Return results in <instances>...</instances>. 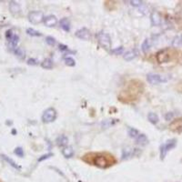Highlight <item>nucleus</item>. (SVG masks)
I'll use <instances>...</instances> for the list:
<instances>
[{
  "label": "nucleus",
  "instance_id": "obj_1",
  "mask_svg": "<svg viewBox=\"0 0 182 182\" xmlns=\"http://www.w3.org/2000/svg\"><path fill=\"white\" fill-rule=\"evenodd\" d=\"M94 155H95V158H94L93 163L98 168H101V169L109 168V166L113 165V163L115 162L112 156L107 157L104 154H94Z\"/></svg>",
  "mask_w": 182,
  "mask_h": 182
},
{
  "label": "nucleus",
  "instance_id": "obj_2",
  "mask_svg": "<svg viewBox=\"0 0 182 182\" xmlns=\"http://www.w3.org/2000/svg\"><path fill=\"white\" fill-rule=\"evenodd\" d=\"M176 51L169 49V48H166L163 50H160L157 53L156 55V59L159 64L162 63H168L175 56H176Z\"/></svg>",
  "mask_w": 182,
  "mask_h": 182
},
{
  "label": "nucleus",
  "instance_id": "obj_3",
  "mask_svg": "<svg viewBox=\"0 0 182 182\" xmlns=\"http://www.w3.org/2000/svg\"><path fill=\"white\" fill-rule=\"evenodd\" d=\"M97 38H98V41L99 43V45L101 46H103L104 48L106 49H109L110 46H111V39H110V36L109 34L101 31V32H98L97 34Z\"/></svg>",
  "mask_w": 182,
  "mask_h": 182
},
{
  "label": "nucleus",
  "instance_id": "obj_4",
  "mask_svg": "<svg viewBox=\"0 0 182 182\" xmlns=\"http://www.w3.org/2000/svg\"><path fill=\"white\" fill-rule=\"evenodd\" d=\"M176 145H177V140L175 139H170V140L167 141L165 144H163V145L161 146L160 147V158L161 159H164L165 157H166V155H167V153L170 149L174 148L176 147Z\"/></svg>",
  "mask_w": 182,
  "mask_h": 182
},
{
  "label": "nucleus",
  "instance_id": "obj_5",
  "mask_svg": "<svg viewBox=\"0 0 182 182\" xmlns=\"http://www.w3.org/2000/svg\"><path fill=\"white\" fill-rule=\"evenodd\" d=\"M56 118H57V111L53 108L46 109L43 113V116H42V120L45 123L53 122Z\"/></svg>",
  "mask_w": 182,
  "mask_h": 182
},
{
  "label": "nucleus",
  "instance_id": "obj_6",
  "mask_svg": "<svg viewBox=\"0 0 182 182\" xmlns=\"http://www.w3.org/2000/svg\"><path fill=\"white\" fill-rule=\"evenodd\" d=\"M147 80L148 81L149 84L157 85V84H159V83L167 82V81H168V78L165 77V76H160V75H158V74L149 73V74H147Z\"/></svg>",
  "mask_w": 182,
  "mask_h": 182
},
{
  "label": "nucleus",
  "instance_id": "obj_7",
  "mask_svg": "<svg viewBox=\"0 0 182 182\" xmlns=\"http://www.w3.org/2000/svg\"><path fill=\"white\" fill-rule=\"evenodd\" d=\"M28 18L31 23L38 24V23H41L45 17H44V14L41 11H33V12L29 13Z\"/></svg>",
  "mask_w": 182,
  "mask_h": 182
},
{
  "label": "nucleus",
  "instance_id": "obj_8",
  "mask_svg": "<svg viewBox=\"0 0 182 182\" xmlns=\"http://www.w3.org/2000/svg\"><path fill=\"white\" fill-rule=\"evenodd\" d=\"M169 129L175 133H181L182 132V117H179L174 119L169 124Z\"/></svg>",
  "mask_w": 182,
  "mask_h": 182
},
{
  "label": "nucleus",
  "instance_id": "obj_9",
  "mask_svg": "<svg viewBox=\"0 0 182 182\" xmlns=\"http://www.w3.org/2000/svg\"><path fill=\"white\" fill-rule=\"evenodd\" d=\"M75 36L79 39H82V40H88L90 38V32L87 28H80V29L76 30V33H75Z\"/></svg>",
  "mask_w": 182,
  "mask_h": 182
},
{
  "label": "nucleus",
  "instance_id": "obj_10",
  "mask_svg": "<svg viewBox=\"0 0 182 182\" xmlns=\"http://www.w3.org/2000/svg\"><path fill=\"white\" fill-rule=\"evenodd\" d=\"M44 23L46 27L52 28V27H55L58 24V18H57L56 16L49 15V16H47L44 18Z\"/></svg>",
  "mask_w": 182,
  "mask_h": 182
},
{
  "label": "nucleus",
  "instance_id": "obj_11",
  "mask_svg": "<svg viewBox=\"0 0 182 182\" xmlns=\"http://www.w3.org/2000/svg\"><path fill=\"white\" fill-rule=\"evenodd\" d=\"M150 20L153 26H159L161 24V17L158 12H152L150 16Z\"/></svg>",
  "mask_w": 182,
  "mask_h": 182
},
{
  "label": "nucleus",
  "instance_id": "obj_12",
  "mask_svg": "<svg viewBox=\"0 0 182 182\" xmlns=\"http://www.w3.org/2000/svg\"><path fill=\"white\" fill-rule=\"evenodd\" d=\"M59 25H60V28H61L63 30H65V31H67V32L70 31V22H69V20L67 17L62 18V19L60 20V22H59Z\"/></svg>",
  "mask_w": 182,
  "mask_h": 182
},
{
  "label": "nucleus",
  "instance_id": "obj_13",
  "mask_svg": "<svg viewBox=\"0 0 182 182\" xmlns=\"http://www.w3.org/2000/svg\"><path fill=\"white\" fill-rule=\"evenodd\" d=\"M56 142H57V145L59 146V147H66V146L68 145L69 139H68V137L65 136V135H60V136L57 139Z\"/></svg>",
  "mask_w": 182,
  "mask_h": 182
},
{
  "label": "nucleus",
  "instance_id": "obj_14",
  "mask_svg": "<svg viewBox=\"0 0 182 182\" xmlns=\"http://www.w3.org/2000/svg\"><path fill=\"white\" fill-rule=\"evenodd\" d=\"M136 142L139 145L145 146L148 143V139H147V138L145 134H139L138 136V138L136 139Z\"/></svg>",
  "mask_w": 182,
  "mask_h": 182
},
{
  "label": "nucleus",
  "instance_id": "obj_15",
  "mask_svg": "<svg viewBox=\"0 0 182 182\" xmlns=\"http://www.w3.org/2000/svg\"><path fill=\"white\" fill-rule=\"evenodd\" d=\"M137 57V53L134 50H130V51H127L124 55V59L127 61H131L133 60L135 58Z\"/></svg>",
  "mask_w": 182,
  "mask_h": 182
},
{
  "label": "nucleus",
  "instance_id": "obj_16",
  "mask_svg": "<svg viewBox=\"0 0 182 182\" xmlns=\"http://www.w3.org/2000/svg\"><path fill=\"white\" fill-rule=\"evenodd\" d=\"M62 154L65 158H71L74 155V149L71 147H65L62 150Z\"/></svg>",
  "mask_w": 182,
  "mask_h": 182
},
{
  "label": "nucleus",
  "instance_id": "obj_17",
  "mask_svg": "<svg viewBox=\"0 0 182 182\" xmlns=\"http://www.w3.org/2000/svg\"><path fill=\"white\" fill-rule=\"evenodd\" d=\"M147 119L149 120V122L150 123H152V124H154V125H156V124H158V115L157 114H155V113H148V115H147Z\"/></svg>",
  "mask_w": 182,
  "mask_h": 182
},
{
  "label": "nucleus",
  "instance_id": "obj_18",
  "mask_svg": "<svg viewBox=\"0 0 182 182\" xmlns=\"http://www.w3.org/2000/svg\"><path fill=\"white\" fill-rule=\"evenodd\" d=\"M41 66H42V68H43V69H52V68H53V61H52L50 58H46V59L42 62Z\"/></svg>",
  "mask_w": 182,
  "mask_h": 182
},
{
  "label": "nucleus",
  "instance_id": "obj_19",
  "mask_svg": "<svg viewBox=\"0 0 182 182\" xmlns=\"http://www.w3.org/2000/svg\"><path fill=\"white\" fill-rule=\"evenodd\" d=\"M128 136H129L130 138L136 139L138 138V136L139 135V132L138 129H136V128H128Z\"/></svg>",
  "mask_w": 182,
  "mask_h": 182
},
{
  "label": "nucleus",
  "instance_id": "obj_20",
  "mask_svg": "<svg viewBox=\"0 0 182 182\" xmlns=\"http://www.w3.org/2000/svg\"><path fill=\"white\" fill-rule=\"evenodd\" d=\"M133 149H130V148H125L123 150V154H122V159H125V158H128L129 157H132L133 156Z\"/></svg>",
  "mask_w": 182,
  "mask_h": 182
},
{
  "label": "nucleus",
  "instance_id": "obj_21",
  "mask_svg": "<svg viewBox=\"0 0 182 182\" xmlns=\"http://www.w3.org/2000/svg\"><path fill=\"white\" fill-rule=\"evenodd\" d=\"M149 47H150V40H149V39H145L144 42H143L142 45H141V49H142V51H143L144 53H147V52L148 51Z\"/></svg>",
  "mask_w": 182,
  "mask_h": 182
},
{
  "label": "nucleus",
  "instance_id": "obj_22",
  "mask_svg": "<svg viewBox=\"0 0 182 182\" xmlns=\"http://www.w3.org/2000/svg\"><path fill=\"white\" fill-rule=\"evenodd\" d=\"M123 51H124V47H123V46H118V47H116V48H114V49H111L110 52H111L113 55L117 56V55H121V54L123 53Z\"/></svg>",
  "mask_w": 182,
  "mask_h": 182
},
{
  "label": "nucleus",
  "instance_id": "obj_23",
  "mask_svg": "<svg viewBox=\"0 0 182 182\" xmlns=\"http://www.w3.org/2000/svg\"><path fill=\"white\" fill-rule=\"evenodd\" d=\"M10 9H11V11H12L13 13H15V12H19L20 7H19V6H18L17 3L11 2V4H10Z\"/></svg>",
  "mask_w": 182,
  "mask_h": 182
},
{
  "label": "nucleus",
  "instance_id": "obj_24",
  "mask_svg": "<svg viewBox=\"0 0 182 182\" xmlns=\"http://www.w3.org/2000/svg\"><path fill=\"white\" fill-rule=\"evenodd\" d=\"M65 64L68 67H75L76 61L73 59L72 58H65Z\"/></svg>",
  "mask_w": 182,
  "mask_h": 182
},
{
  "label": "nucleus",
  "instance_id": "obj_25",
  "mask_svg": "<svg viewBox=\"0 0 182 182\" xmlns=\"http://www.w3.org/2000/svg\"><path fill=\"white\" fill-rule=\"evenodd\" d=\"M27 33H28V35H30V36H41V33H40V32L36 31V30L33 29V28H28V29L27 30Z\"/></svg>",
  "mask_w": 182,
  "mask_h": 182
},
{
  "label": "nucleus",
  "instance_id": "obj_26",
  "mask_svg": "<svg viewBox=\"0 0 182 182\" xmlns=\"http://www.w3.org/2000/svg\"><path fill=\"white\" fill-rule=\"evenodd\" d=\"M46 42L49 45V46H54L56 44V39L53 36H46Z\"/></svg>",
  "mask_w": 182,
  "mask_h": 182
},
{
  "label": "nucleus",
  "instance_id": "obj_27",
  "mask_svg": "<svg viewBox=\"0 0 182 182\" xmlns=\"http://www.w3.org/2000/svg\"><path fill=\"white\" fill-rule=\"evenodd\" d=\"M3 158H5V159H6V160L8 163H10V165H11V166H13L14 168H16V169H19V167H18V166H17V164H16V163H15V162H14L12 159H10V158H6V156H3Z\"/></svg>",
  "mask_w": 182,
  "mask_h": 182
},
{
  "label": "nucleus",
  "instance_id": "obj_28",
  "mask_svg": "<svg viewBox=\"0 0 182 182\" xmlns=\"http://www.w3.org/2000/svg\"><path fill=\"white\" fill-rule=\"evenodd\" d=\"M130 5L132 6H139L141 4H142V1H139V0H132V1H129Z\"/></svg>",
  "mask_w": 182,
  "mask_h": 182
},
{
  "label": "nucleus",
  "instance_id": "obj_29",
  "mask_svg": "<svg viewBox=\"0 0 182 182\" xmlns=\"http://www.w3.org/2000/svg\"><path fill=\"white\" fill-rule=\"evenodd\" d=\"M15 154H17V156L19 157H23L24 156V152H23V149L21 147H17L15 149Z\"/></svg>",
  "mask_w": 182,
  "mask_h": 182
},
{
  "label": "nucleus",
  "instance_id": "obj_30",
  "mask_svg": "<svg viewBox=\"0 0 182 182\" xmlns=\"http://www.w3.org/2000/svg\"><path fill=\"white\" fill-rule=\"evenodd\" d=\"M52 156H53V154H52V153H48V154L43 155L41 158H38V161H43V160H45V159H47V158H51Z\"/></svg>",
  "mask_w": 182,
  "mask_h": 182
},
{
  "label": "nucleus",
  "instance_id": "obj_31",
  "mask_svg": "<svg viewBox=\"0 0 182 182\" xmlns=\"http://www.w3.org/2000/svg\"><path fill=\"white\" fill-rule=\"evenodd\" d=\"M59 50H61V51H67V50H69V47H68V46H66V45L60 44V45H59Z\"/></svg>",
  "mask_w": 182,
  "mask_h": 182
},
{
  "label": "nucleus",
  "instance_id": "obj_32",
  "mask_svg": "<svg viewBox=\"0 0 182 182\" xmlns=\"http://www.w3.org/2000/svg\"><path fill=\"white\" fill-rule=\"evenodd\" d=\"M16 54H17V56L21 57V58H22V57H25V55H24L25 53H24V52H23V51H22L20 48H18L17 50H16Z\"/></svg>",
  "mask_w": 182,
  "mask_h": 182
},
{
  "label": "nucleus",
  "instance_id": "obj_33",
  "mask_svg": "<svg viewBox=\"0 0 182 182\" xmlns=\"http://www.w3.org/2000/svg\"><path fill=\"white\" fill-rule=\"evenodd\" d=\"M29 65H36L37 64V60L36 59H34V58H30L28 62Z\"/></svg>",
  "mask_w": 182,
  "mask_h": 182
},
{
  "label": "nucleus",
  "instance_id": "obj_34",
  "mask_svg": "<svg viewBox=\"0 0 182 182\" xmlns=\"http://www.w3.org/2000/svg\"><path fill=\"white\" fill-rule=\"evenodd\" d=\"M172 117H173V113H168V114L165 116V117H166L167 120H170V119L172 118Z\"/></svg>",
  "mask_w": 182,
  "mask_h": 182
},
{
  "label": "nucleus",
  "instance_id": "obj_35",
  "mask_svg": "<svg viewBox=\"0 0 182 182\" xmlns=\"http://www.w3.org/2000/svg\"><path fill=\"white\" fill-rule=\"evenodd\" d=\"M181 42H182V36H181Z\"/></svg>",
  "mask_w": 182,
  "mask_h": 182
},
{
  "label": "nucleus",
  "instance_id": "obj_36",
  "mask_svg": "<svg viewBox=\"0 0 182 182\" xmlns=\"http://www.w3.org/2000/svg\"><path fill=\"white\" fill-rule=\"evenodd\" d=\"M0 182H1V181H0Z\"/></svg>",
  "mask_w": 182,
  "mask_h": 182
}]
</instances>
